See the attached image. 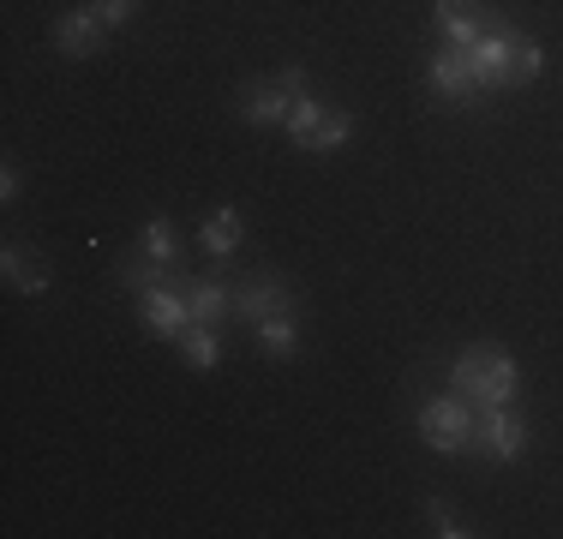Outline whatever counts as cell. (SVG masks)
<instances>
[{
    "label": "cell",
    "instance_id": "cell-3",
    "mask_svg": "<svg viewBox=\"0 0 563 539\" xmlns=\"http://www.w3.org/2000/svg\"><path fill=\"white\" fill-rule=\"evenodd\" d=\"M420 438H426V450H438V455H467L479 443V408L450 389V396H438L420 408Z\"/></svg>",
    "mask_w": 563,
    "mask_h": 539
},
{
    "label": "cell",
    "instance_id": "cell-8",
    "mask_svg": "<svg viewBox=\"0 0 563 539\" xmlns=\"http://www.w3.org/2000/svg\"><path fill=\"white\" fill-rule=\"evenodd\" d=\"M426 78H432V90L450 97V102H474L479 97V78H474V66H467V48H438L432 66H426Z\"/></svg>",
    "mask_w": 563,
    "mask_h": 539
},
{
    "label": "cell",
    "instance_id": "cell-4",
    "mask_svg": "<svg viewBox=\"0 0 563 539\" xmlns=\"http://www.w3.org/2000/svg\"><path fill=\"white\" fill-rule=\"evenodd\" d=\"M492 462H521L528 455V420L516 408H479V443Z\"/></svg>",
    "mask_w": 563,
    "mask_h": 539
},
{
    "label": "cell",
    "instance_id": "cell-2",
    "mask_svg": "<svg viewBox=\"0 0 563 539\" xmlns=\"http://www.w3.org/2000/svg\"><path fill=\"white\" fill-rule=\"evenodd\" d=\"M450 389L467 396L474 408H509L516 389H521V366L504 348H462L455 366H450Z\"/></svg>",
    "mask_w": 563,
    "mask_h": 539
},
{
    "label": "cell",
    "instance_id": "cell-18",
    "mask_svg": "<svg viewBox=\"0 0 563 539\" xmlns=\"http://www.w3.org/2000/svg\"><path fill=\"white\" fill-rule=\"evenodd\" d=\"M318 120H324V102L318 97H294V108H288V120H282V132H288L300 151H312V132H318Z\"/></svg>",
    "mask_w": 563,
    "mask_h": 539
},
{
    "label": "cell",
    "instance_id": "cell-10",
    "mask_svg": "<svg viewBox=\"0 0 563 539\" xmlns=\"http://www.w3.org/2000/svg\"><path fill=\"white\" fill-rule=\"evenodd\" d=\"M102 36H109V24L97 19V7H78V12H66V19L55 24V43H60V54H73V61L97 54Z\"/></svg>",
    "mask_w": 563,
    "mask_h": 539
},
{
    "label": "cell",
    "instance_id": "cell-11",
    "mask_svg": "<svg viewBox=\"0 0 563 539\" xmlns=\"http://www.w3.org/2000/svg\"><path fill=\"white\" fill-rule=\"evenodd\" d=\"M186 312H192V323H217L234 312V288H222L217 276H186Z\"/></svg>",
    "mask_w": 563,
    "mask_h": 539
},
{
    "label": "cell",
    "instance_id": "cell-5",
    "mask_svg": "<svg viewBox=\"0 0 563 539\" xmlns=\"http://www.w3.org/2000/svg\"><path fill=\"white\" fill-rule=\"evenodd\" d=\"M432 19H438V31H444V43H450V48H474L479 36H486V24L498 19V12H486L479 0H438Z\"/></svg>",
    "mask_w": 563,
    "mask_h": 539
},
{
    "label": "cell",
    "instance_id": "cell-13",
    "mask_svg": "<svg viewBox=\"0 0 563 539\" xmlns=\"http://www.w3.org/2000/svg\"><path fill=\"white\" fill-rule=\"evenodd\" d=\"M240 234H246V222H240V210H234V205H222V210H210V222H205V228H198V246H205L210 258L222 264L228 252L240 246Z\"/></svg>",
    "mask_w": 563,
    "mask_h": 539
},
{
    "label": "cell",
    "instance_id": "cell-7",
    "mask_svg": "<svg viewBox=\"0 0 563 539\" xmlns=\"http://www.w3.org/2000/svg\"><path fill=\"white\" fill-rule=\"evenodd\" d=\"M139 318H144V330L163 336V342H180V330L192 323L180 288H151V294H139Z\"/></svg>",
    "mask_w": 563,
    "mask_h": 539
},
{
    "label": "cell",
    "instance_id": "cell-21",
    "mask_svg": "<svg viewBox=\"0 0 563 539\" xmlns=\"http://www.w3.org/2000/svg\"><path fill=\"white\" fill-rule=\"evenodd\" d=\"M90 7H97V19L114 31V24H126L132 12H139V0H90Z\"/></svg>",
    "mask_w": 563,
    "mask_h": 539
},
{
    "label": "cell",
    "instance_id": "cell-6",
    "mask_svg": "<svg viewBox=\"0 0 563 539\" xmlns=\"http://www.w3.org/2000/svg\"><path fill=\"white\" fill-rule=\"evenodd\" d=\"M234 312L246 318V323H258V318H276V312H294V288L282 276H246L234 288Z\"/></svg>",
    "mask_w": 563,
    "mask_h": 539
},
{
    "label": "cell",
    "instance_id": "cell-1",
    "mask_svg": "<svg viewBox=\"0 0 563 539\" xmlns=\"http://www.w3.org/2000/svg\"><path fill=\"white\" fill-rule=\"evenodd\" d=\"M467 66H474L479 90H509V85H533L545 66V48L533 43L528 31H516V24L492 19L486 36H479L474 48H467Z\"/></svg>",
    "mask_w": 563,
    "mask_h": 539
},
{
    "label": "cell",
    "instance_id": "cell-15",
    "mask_svg": "<svg viewBox=\"0 0 563 539\" xmlns=\"http://www.w3.org/2000/svg\"><path fill=\"white\" fill-rule=\"evenodd\" d=\"M252 330H258V348H264L271 360H294V348H300V330H294V312L258 318Z\"/></svg>",
    "mask_w": 563,
    "mask_h": 539
},
{
    "label": "cell",
    "instance_id": "cell-16",
    "mask_svg": "<svg viewBox=\"0 0 563 539\" xmlns=\"http://www.w3.org/2000/svg\"><path fill=\"white\" fill-rule=\"evenodd\" d=\"M139 252H151V258H163V264H180V228H174L168 216H151V222L139 228Z\"/></svg>",
    "mask_w": 563,
    "mask_h": 539
},
{
    "label": "cell",
    "instance_id": "cell-17",
    "mask_svg": "<svg viewBox=\"0 0 563 539\" xmlns=\"http://www.w3.org/2000/svg\"><path fill=\"white\" fill-rule=\"evenodd\" d=\"M0 270H7V282H12L19 294H48V270H43V264H31L19 246L0 252Z\"/></svg>",
    "mask_w": 563,
    "mask_h": 539
},
{
    "label": "cell",
    "instance_id": "cell-19",
    "mask_svg": "<svg viewBox=\"0 0 563 539\" xmlns=\"http://www.w3.org/2000/svg\"><path fill=\"white\" fill-rule=\"evenodd\" d=\"M347 139H354V114H347V108H324V120H318V132H312V151L330 156V151H342Z\"/></svg>",
    "mask_w": 563,
    "mask_h": 539
},
{
    "label": "cell",
    "instance_id": "cell-20",
    "mask_svg": "<svg viewBox=\"0 0 563 539\" xmlns=\"http://www.w3.org/2000/svg\"><path fill=\"white\" fill-rule=\"evenodd\" d=\"M426 516H432V528L444 534V539H462V534H474V528H467V521H462V516H455V509L444 504V497H432V504H426Z\"/></svg>",
    "mask_w": 563,
    "mask_h": 539
},
{
    "label": "cell",
    "instance_id": "cell-9",
    "mask_svg": "<svg viewBox=\"0 0 563 539\" xmlns=\"http://www.w3.org/2000/svg\"><path fill=\"white\" fill-rule=\"evenodd\" d=\"M288 108H294V97L276 85V78H258V85L240 90V120H246V127H282Z\"/></svg>",
    "mask_w": 563,
    "mask_h": 539
},
{
    "label": "cell",
    "instance_id": "cell-23",
    "mask_svg": "<svg viewBox=\"0 0 563 539\" xmlns=\"http://www.w3.org/2000/svg\"><path fill=\"white\" fill-rule=\"evenodd\" d=\"M0 198H19V162H7V168H0Z\"/></svg>",
    "mask_w": 563,
    "mask_h": 539
},
{
    "label": "cell",
    "instance_id": "cell-12",
    "mask_svg": "<svg viewBox=\"0 0 563 539\" xmlns=\"http://www.w3.org/2000/svg\"><path fill=\"white\" fill-rule=\"evenodd\" d=\"M120 282H126V288H139V294H151V288H186V264H163V258H151V252H139V258L120 264Z\"/></svg>",
    "mask_w": 563,
    "mask_h": 539
},
{
    "label": "cell",
    "instance_id": "cell-22",
    "mask_svg": "<svg viewBox=\"0 0 563 539\" xmlns=\"http://www.w3.org/2000/svg\"><path fill=\"white\" fill-rule=\"evenodd\" d=\"M276 85L288 90V97H312V90H306V66H294V61H288V66H282V73H276Z\"/></svg>",
    "mask_w": 563,
    "mask_h": 539
},
{
    "label": "cell",
    "instance_id": "cell-14",
    "mask_svg": "<svg viewBox=\"0 0 563 539\" xmlns=\"http://www.w3.org/2000/svg\"><path fill=\"white\" fill-rule=\"evenodd\" d=\"M174 348H180V360H186V366H198V372H217V360H222L217 323H186Z\"/></svg>",
    "mask_w": 563,
    "mask_h": 539
}]
</instances>
